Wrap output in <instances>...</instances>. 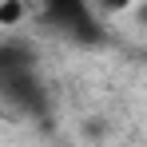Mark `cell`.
I'll return each mask as SVG.
<instances>
[{"label": "cell", "instance_id": "obj_1", "mask_svg": "<svg viewBox=\"0 0 147 147\" xmlns=\"http://www.w3.org/2000/svg\"><path fill=\"white\" fill-rule=\"evenodd\" d=\"M0 92L20 103L24 111H44V88L36 80V60L32 52L20 48V44H4L0 48Z\"/></svg>", "mask_w": 147, "mask_h": 147}, {"label": "cell", "instance_id": "obj_3", "mask_svg": "<svg viewBox=\"0 0 147 147\" xmlns=\"http://www.w3.org/2000/svg\"><path fill=\"white\" fill-rule=\"evenodd\" d=\"M20 12H24V4H20V0H4V4H0V24H16V20H20Z\"/></svg>", "mask_w": 147, "mask_h": 147}, {"label": "cell", "instance_id": "obj_4", "mask_svg": "<svg viewBox=\"0 0 147 147\" xmlns=\"http://www.w3.org/2000/svg\"><path fill=\"white\" fill-rule=\"evenodd\" d=\"M131 0H99V8H107V12H119V8H127Z\"/></svg>", "mask_w": 147, "mask_h": 147}, {"label": "cell", "instance_id": "obj_2", "mask_svg": "<svg viewBox=\"0 0 147 147\" xmlns=\"http://www.w3.org/2000/svg\"><path fill=\"white\" fill-rule=\"evenodd\" d=\"M48 20L64 36H72L76 44H99L103 40L92 12H88V0H48Z\"/></svg>", "mask_w": 147, "mask_h": 147}]
</instances>
